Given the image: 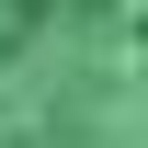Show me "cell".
Instances as JSON below:
<instances>
[{
    "label": "cell",
    "instance_id": "1",
    "mask_svg": "<svg viewBox=\"0 0 148 148\" xmlns=\"http://www.w3.org/2000/svg\"><path fill=\"white\" fill-rule=\"evenodd\" d=\"M0 148H148V0H0Z\"/></svg>",
    "mask_w": 148,
    "mask_h": 148
}]
</instances>
